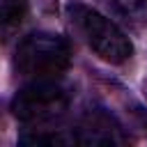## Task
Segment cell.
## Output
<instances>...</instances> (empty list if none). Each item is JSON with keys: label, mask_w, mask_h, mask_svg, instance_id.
<instances>
[{"label": "cell", "mask_w": 147, "mask_h": 147, "mask_svg": "<svg viewBox=\"0 0 147 147\" xmlns=\"http://www.w3.org/2000/svg\"><path fill=\"white\" fill-rule=\"evenodd\" d=\"M71 64V46L64 37L53 32H32L18 46L14 67L23 78L44 80L60 78Z\"/></svg>", "instance_id": "1"}, {"label": "cell", "mask_w": 147, "mask_h": 147, "mask_svg": "<svg viewBox=\"0 0 147 147\" xmlns=\"http://www.w3.org/2000/svg\"><path fill=\"white\" fill-rule=\"evenodd\" d=\"M69 133L74 145H124L126 142L117 119L101 108L87 110L69 129Z\"/></svg>", "instance_id": "4"}, {"label": "cell", "mask_w": 147, "mask_h": 147, "mask_svg": "<svg viewBox=\"0 0 147 147\" xmlns=\"http://www.w3.org/2000/svg\"><path fill=\"white\" fill-rule=\"evenodd\" d=\"M115 11L136 28L147 25V0H110Z\"/></svg>", "instance_id": "5"}, {"label": "cell", "mask_w": 147, "mask_h": 147, "mask_svg": "<svg viewBox=\"0 0 147 147\" xmlns=\"http://www.w3.org/2000/svg\"><path fill=\"white\" fill-rule=\"evenodd\" d=\"M71 106V90L57 78L30 80L11 99V115L32 126H44L60 119Z\"/></svg>", "instance_id": "2"}, {"label": "cell", "mask_w": 147, "mask_h": 147, "mask_svg": "<svg viewBox=\"0 0 147 147\" xmlns=\"http://www.w3.org/2000/svg\"><path fill=\"white\" fill-rule=\"evenodd\" d=\"M71 21L76 23L78 32L85 37L87 46L106 62L110 64H122L133 55V44L131 39L103 14H99L96 9L74 2L69 7Z\"/></svg>", "instance_id": "3"}]
</instances>
